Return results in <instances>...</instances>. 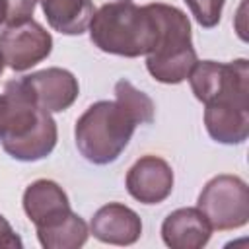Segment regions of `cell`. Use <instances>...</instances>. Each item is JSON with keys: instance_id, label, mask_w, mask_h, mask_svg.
<instances>
[{"instance_id": "cell-1", "label": "cell", "mask_w": 249, "mask_h": 249, "mask_svg": "<svg viewBox=\"0 0 249 249\" xmlns=\"http://www.w3.org/2000/svg\"><path fill=\"white\" fill-rule=\"evenodd\" d=\"M0 99V144L4 152L18 161L47 158L58 140L51 113L33 101L21 78L10 80Z\"/></svg>"}, {"instance_id": "cell-2", "label": "cell", "mask_w": 249, "mask_h": 249, "mask_svg": "<svg viewBox=\"0 0 249 249\" xmlns=\"http://www.w3.org/2000/svg\"><path fill=\"white\" fill-rule=\"evenodd\" d=\"M91 43L109 54L136 58L146 56L158 39V23L150 6L130 0L103 4L89 21Z\"/></svg>"}, {"instance_id": "cell-3", "label": "cell", "mask_w": 249, "mask_h": 249, "mask_svg": "<svg viewBox=\"0 0 249 249\" xmlns=\"http://www.w3.org/2000/svg\"><path fill=\"white\" fill-rule=\"evenodd\" d=\"M140 119L115 97V101H95L74 126L76 148L93 165H107L119 160L128 146Z\"/></svg>"}, {"instance_id": "cell-4", "label": "cell", "mask_w": 249, "mask_h": 249, "mask_svg": "<svg viewBox=\"0 0 249 249\" xmlns=\"http://www.w3.org/2000/svg\"><path fill=\"white\" fill-rule=\"evenodd\" d=\"M148 6L158 23V39L146 54V68L150 76L161 84H181L196 62L191 21L187 14L175 6L161 2Z\"/></svg>"}, {"instance_id": "cell-5", "label": "cell", "mask_w": 249, "mask_h": 249, "mask_svg": "<svg viewBox=\"0 0 249 249\" xmlns=\"http://www.w3.org/2000/svg\"><path fill=\"white\" fill-rule=\"evenodd\" d=\"M195 97L208 103L249 105V60H196L187 76Z\"/></svg>"}, {"instance_id": "cell-6", "label": "cell", "mask_w": 249, "mask_h": 249, "mask_svg": "<svg viewBox=\"0 0 249 249\" xmlns=\"http://www.w3.org/2000/svg\"><path fill=\"white\" fill-rule=\"evenodd\" d=\"M196 208L212 230L228 231L249 222V187L237 175H216L200 191Z\"/></svg>"}, {"instance_id": "cell-7", "label": "cell", "mask_w": 249, "mask_h": 249, "mask_svg": "<svg viewBox=\"0 0 249 249\" xmlns=\"http://www.w3.org/2000/svg\"><path fill=\"white\" fill-rule=\"evenodd\" d=\"M51 51V33L33 18L14 25H6V29L0 33V53L6 66H10L14 72L29 70L31 66L45 60Z\"/></svg>"}, {"instance_id": "cell-8", "label": "cell", "mask_w": 249, "mask_h": 249, "mask_svg": "<svg viewBox=\"0 0 249 249\" xmlns=\"http://www.w3.org/2000/svg\"><path fill=\"white\" fill-rule=\"evenodd\" d=\"M21 80L27 91L31 93L33 101L49 113L66 111L78 99V93H80L78 78L70 70L58 68V66L31 72Z\"/></svg>"}, {"instance_id": "cell-9", "label": "cell", "mask_w": 249, "mask_h": 249, "mask_svg": "<svg viewBox=\"0 0 249 249\" xmlns=\"http://www.w3.org/2000/svg\"><path fill=\"white\" fill-rule=\"evenodd\" d=\"M128 195L142 204H160L173 191V169L158 156H142L136 160L124 179Z\"/></svg>"}, {"instance_id": "cell-10", "label": "cell", "mask_w": 249, "mask_h": 249, "mask_svg": "<svg viewBox=\"0 0 249 249\" xmlns=\"http://www.w3.org/2000/svg\"><path fill=\"white\" fill-rule=\"evenodd\" d=\"M89 233L109 245H132L142 235V220L126 204L109 202L93 214Z\"/></svg>"}, {"instance_id": "cell-11", "label": "cell", "mask_w": 249, "mask_h": 249, "mask_svg": "<svg viewBox=\"0 0 249 249\" xmlns=\"http://www.w3.org/2000/svg\"><path fill=\"white\" fill-rule=\"evenodd\" d=\"M212 228L196 206L169 212L161 224V239L171 249H202L212 235Z\"/></svg>"}, {"instance_id": "cell-12", "label": "cell", "mask_w": 249, "mask_h": 249, "mask_svg": "<svg viewBox=\"0 0 249 249\" xmlns=\"http://www.w3.org/2000/svg\"><path fill=\"white\" fill-rule=\"evenodd\" d=\"M23 212L35 224V228L47 226L66 212H70V200L64 189L51 179H37L23 191Z\"/></svg>"}, {"instance_id": "cell-13", "label": "cell", "mask_w": 249, "mask_h": 249, "mask_svg": "<svg viewBox=\"0 0 249 249\" xmlns=\"http://www.w3.org/2000/svg\"><path fill=\"white\" fill-rule=\"evenodd\" d=\"M208 136L220 144H243L249 136V105L208 103L204 105Z\"/></svg>"}, {"instance_id": "cell-14", "label": "cell", "mask_w": 249, "mask_h": 249, "mask_svg": "<svg viewBox=\"0 0 249 249\" xmlns=\"http://www.w3.org/2000/svg\"><path fill=\"white\" fill-rule=\"evenodd\" d=\"M47 23L62 35H82L93 16L91 0H37Z\"/></svg>"}, {"instance_id": "cell-15", "label": "cell", "mask_w": 249, "mask_h": 249, "mask_svg": "<svg viewBox=\"0 0 249 249\" xmlns=\"http://www.w3.org/2000/svg\"><path fill=\"white\" fill-rule=\"evenodd\" d=\"M88 224L72 210L58 220L37 228L39 243L45 249H78L88 241Z\"/></svg>"}, {"instance_id": "cell-16", "label": "cell", "mask_w": 249, "mask_h": 249, "mask_svg": "<svg viewBox=\"0 0 249 249\" xmlns=\"http://www.w3.org/2000/svg\"><path fill=\"white\" fill-rule=\"evenodd\" d=\"M115 97L140 119V124H150L154 121V101L144 91L136 89L128 80H119L115 84Z\"/></svg>"}, {"instance_id": "cell-17", "label": "cell", "mask_w": 249, "mask_h": 249, "mask_svg": "<svg viewBox=\"0 0 249 249\" xmlns=\"http://www.w3.org/2000/svg\"><path fill=\"white\" fill-rule=\"evenodd\" d=\"M196 23L204 29H212L220 23L226 0H185Z\"/></svg>"}, {"instance_id": "cell-18", "label": "cell", "mask_w": 249, "mask_h": 249, "mask_svg": "<svg viewBox=\"0 0 249 249\" xmlns=\"http://www.w3.org/2000/svg\"><path fill=\"white\" fill-rule=\"evenodd\" d=\"M37 0H8V19L6 25H14L25 19H31Z\"/></svg>"}, {"instance_id": "cell-19", "label": "cell", "mask_w": 249, "mask_h": 249, "mask_svg": "<svg viewBox=\"0 0 249 249\" xmlns=\"http://www.w3.org/2000/svg\"><path fill=\"white\" fill-rule=\"evenodd\" d=\"M0 247H6V249H21L23 247L21 237L12 230L10 222L2 214H0Z\"/></svg>"}, {"instance_id": "cell-20", "label": "cell", "mask_w": 249, "mask_h": 249, "mask_svg": "<svg viewBox=\"0 0 249 249\" xmlns=\"http://www.w3.org/2000/svg\"><path fill=\"white\" fill-rule=\"evenodd\" d=\"M8 19V0H0V25H4Z\"/></svg>"}, {"instance_id": "cell-21", "label": "cell", "mask_w": 249, "mask_h": 249, "mask_svg": "<svg viewBox=\"0 0 249 249\" xmlns=\"http://www.w3.org/2000/svg\"><path fill=\"white\" fill-rule=\"evenodd\" d=\"M4 66H6V62H4V56H2V53H0V76H2V72H4Z\"/></svg>"}, {"instance_id": "cell-22", "label": "cell", "mask_w": 249, "mask_h": 249, "mask_svg": "<svg viewBox=\"0 0 249 249\" xmlns=\"http://www.w3.org/2000/svg\"><path fill=\"white\" fill-rule=\"evenodd\" d=\"M0 105H2V99H0Z\"/></svg>"}]
</instances>
